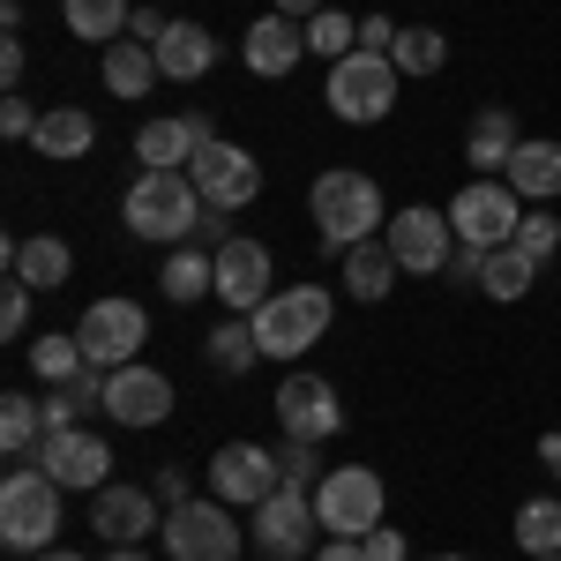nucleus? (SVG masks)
<instances>
[{"label": "nucleus", "instance_id": "34", "mask_svg": "<svg viewBox=\"0 0 561 561\" xmlns=\"http://www.w3.org/2000/svg\"><path fill=\"white\" fill-rule=\"evenodd\" d=\"M45 442V404H31V397H0V449L8 457H31Z\"/></svg>", "mask_w": 561, "mask_h": 561}, {"label": "nucleus", "instance_id": "31", "mask_svg": "<svg viewBox=\"0 0 561 561\" xmlns=\"http://www.w3.org/2000/svg\"><path fill=\"white\" fill-rule=\"evenodd\" d=\"M255 359H262V337H255V322H248V314H240V322H217V330H210V367L225 375V382H232V375H248Z\"/></svg>", "mask_w": 561, "mask_h": 561}, {"label": "nucleus", "instance_id": "22", "mask_svg": "<svg viewBox=\"0 0 561 561\" xmlns=\"http://www.w3.org/2000/svg\"><path fill=\"white\" fill-rule=\"evenodd\" d=\"M517 113L510 105H479L472 135H465V158H472L479 173H510V158H517Z\"/></svg>", "mask_w": 561, "mask_h": 561}, {"label": "nucleus", "instance_id": "15", "mask_svg": "<svg viewBox=\"0 0 561 561\" xmlns=\"http://www.w3.org/2000/svg\"><path fill=\"white\" fill-rule=\"evenodd\" d=\"M173 412V382L158 375V367H113L105 375V420H121V427H158Z\"/></svg>", "mask_w": 561, "mask_h": 561}, {"label": "nucleus", "instance_id": "29", "mask_svg": "<svg viewBox=\"0 0 561 561\" xmlns=\"http://www.w3.org/2000/svg\"><path fill=\"white\" fill-rule=\"evenodd\" d=\"M60 15H68V31H76L83 45H98V53H105V45H121V31H128L135 8H128V0H68Z\"/></svg>", "mask_w": 561, "mask_h": 561}, {"label": "nucleus", "instance_id": "19", "mask_svg": "<svg viewBox=\"0 0 561 561\" xmlns=\"http://www.w3.org/2000/svg\"><path fill=\"white\" fill-rule=\"evenodd\" d=\"M300 60H307V23L262 15L255 31H248V68H255V76H293Z\"/></svg>", "mask_w": 561, "mask_h": 561}, {"label": "nucleus", "instance_id": "14", "mask_svg": "<svg viewBox=\"0 0 561 561\" xmlns=\"http://www.w3.org/2000/svg\"><path fill=\"white\" fill-rule=\"evenodd\" d=\"M270 404H277L285 442H330V434H345V404H337V389L322 382V375H285V389Z\"/></svg>", "mask_w": 561, "mask_h": 561}, {"label": "nucleus", "instance_id": "48", "mask_svg": "<svg viewBox=\"0 0 561 561\" xmlns=\"http://www.w3.org/2000/svg\"><path fill=\"white\" fill-rule=\"evenodd\" d=\"M180 121H187V135H195V150H203V142H217V121L203 113V105H195V113H180Z\"/></svg>", "mask_w": 561, "mask_h": 561}, {"label": "nucleus", "instance_id": "28", "mask_svg": "<svg viewBox=\"0 0 561 561\" xmlns=\"http://www.w3.org/2000/svg\"><path fill=\"white\" fill-rule=\"evenodd\" d=\"M531 277H539V262L524 255L517 240H510V248H486V262H479V293H486V300H524Z\"/></svg>", "mask_w": 561, "mask_h": 561}, {"label": "nucleus", "instance_id": "33", "mask_svg": "<svg viewBox=\"0 0 561 561\" xmlns=\"http://www.w3.org/2000/svg\"><path fill=\"white\" fill-rule=\"evenodd\" d=\"M517 547L531 561L561 554V494H539V502H524V510H517Z\"/></svg>", "mask_w": 561, "mask_h": 561}, {"label": "nucleus", "instance_id": "46", "mask_svg": "<svg viewBox=\"0 0 561 561\" xmlns=\"http://www.w3.org/2000/svg\"><path fill=\"white\" fill-rule=\"evenodd\" d=\"M314 561H367V539H330V547H314Z\"/></svg>", "mask_w": 561, "mask_h": 561}, {"label": "nucleus", "instance_id": "5", "mask_svg": "<svg viewBox=\"0 0 561 561\" xmlns=\"http://www.w3.org/2000/svg\"><path fill=\"white\" fill-rule=\"evenodd\" d=\"M330 113L352 121V128H375L389 105H397V60L389 53H345V60H330Z\"/></svg>", "mask_w": 561, "mask_h": 561}, {"label": "nucleus", "instance_id": "12", "mask_svg": "<svg viewBox=\"0 0 561 561\" xmlns=\"http://www.w3.org/2000/svg\"><path fill=\"white\" fill-rule=\"evenodd\" d=\"M142 337H150V314H142L135 300H98L83 322H76L83 359H90V367H105V375H113V367H128L135 352H142Z\"/></svg>", "mask_w": 561, "mask_h": 561}, {"label": "nucleus", "instance_id": "43", "mask_svg": "<svg viewBox=\"0 0 561 561\" xmlns=\"http://www.w3.org/2000/svg\"><path fill=\"white\" fill-rule=\"evenodd\" d=\"M479 262H486V248H457V255L442 262V277L449 285H479Z\"/></svg>", "mask_w": 561, "mask_h": 561}, {"label": "nucleus", "instance_id": "51", "mask_svg": "<svg viewBox=\"0 0 561 561\" xmlns=\"http://www.w3.org/2000/svg\"><path fill=\"white\" fill-rule=\"evenodd\" d=\"M539 465H554V472H561V434H547V442H539Z\"/></svg>", "mask_w": 561, "mask_h": 561}, {"label": "nucleus", "instance_id": "50", "mask_svg": "<svg viewBox=\"0 0 561 561\" xmlns=\"http://www.w3.org/2000/svg\"><path fill=\"white\" fill-rule=\"evenodd\" d=\"M277 15H293V23H307V15H322V0H277Z\"/></svg>", "mask_w": 561, "mask_h": 561}, {"label": "nucleus", "instance_id": "26", "mask_svg": "<svg viewBox=\"0 0 561 561\" xmlns=\"http://www.w3.org/2000/svg\"><path fill=\"white\" fill-rule=\"evenodd\" d=\"M510 187L531 195V203H554L561 195V142H517V158H510Z\"/></svg>", "mask_w": 561, "mask_h": 561}, {"label": "nucleus", "instance_id": "38", "mask_svg": "<svg viewBox=\"0 0 561 561\" xmlns=\"http://www.w3.org/2000/svg\"><path fill=\"white\" fill-rule=\"evenodd\" d=\"M314 449H322V442H285V449H277V465H285V479H293V486H322V479H330Z\"/></svg>", "mask_w": 561, "mask_h": 561}, {"label": "nucleus", "instance_id": "1", "mask_svg": "<svg viewBox=\"0 0 561 561\" xmlns=\"http://www.w3.org/2000/svg\"><path fill=\"white\" fill-rule=\"evenodd\" d=\"M307 203H314V225H322V248H330V255H345V248H359V240H375V225H389L382 187H375L367 173H345V165L314 180Z\"/></svg>", "mask_w": 561, "mask_h": 561}, {"label": "nucleus", "instance_id": "18", "mask_svg": "<svg viewBox=\"0 0 561 561\" xmlns=\"http://www.w3.org/2000/svg\"><path fill=\"white\" fill-rule=\"evenodd\" d=\"M217 300L232 307V314H255V307L270 300V248L225 240V248H217Z\"/></svg>", "mask_w": 561, "mask_h": 561}, {"label": "nucleus", "instance_id": "13", "mask_svg": "<svg viewBox=\"0 0 561 561\" xmlns=\"http://www.w3.org/2000/svg\"><path fill=\"white\" fill-rule=\"evenodd\" d=\"M389 255H397V270H412V277H442V262L457 255L449 210H427V203L397 210L389 217Z\"/></svg>", "mask_w": 561, "mask_h": 561}, {"label": "nucleus", "instance_id": "45", "mask_svg": "<svg viewBox=\"0 0 561 561\" xmlns=\"http://www.w3.org/2000/svg\"><path fill=\"white\" fill-rule=\"evenodd\" d=\"M367 561H404V531L375 524V531H367Z\"/></svg>", "mask_w": 561, "mask_h": 561}, {"label": "nucleus", "instance_id": "36", "mask_svg": "<svg viewBox=\"0 0 561 561\" xmlns=\"http://www.w3.org/2000/svg\"><path fill=\"white\" fill-rule=\"evenodd\" d=\"M31 367H38L45 382H76L90 359H83V345H76V337H38V345H31Z\"/></svg>", "mask_w": 561, "mask_h": 561}, {"label": "nucleus", "instance_id": "47", "mask_svg": "<svg viewBox=\"0 0 561 561\" xmlns=\"http://www.w3.org/2000/svg\"><path fill=\"white\" fill-rule=\"evenodd\" d=\"M0 83H8V90L23 83V45H15V38L0 45Z\"/></svg>", "mask_w": 561, "mask_h": 561}, {"label": "nucleus", "instance_id": "42", "mask_svg": "<svg viewBox=\"0 0 561 561\" xmlns=\"http://www.w3.org/2000/svg\"><path fill=\"white\" fill-rule=\"evenodd\" d=\"M397 45V23L389 15H359V53H389Z\"/></svg>", "mask_w": 561, "mask_h": 561}, {"label": "nucleus", "instance_id": "27", "mask_svg": "<svg viewBox=\"0 0 561 561\" xmlns=\"http://www.w3.org/2000/svg\"><path fill=\"white\" fill-rule=\"evenodd\" d=\"M150 83H158V45H105V90L113 98H150Z\"/></svg>", "mask_w": 561, "mask_h": 561}, {"label": "nucleus", "instance_id": "17", "mask_svg": "<svg viewBox=\"0 0 561 561\" xmlns=\"http://www.w3.org/2000/svg\"><path fill=\"white\" fill-rule=\"evenodd\" d=\"M38 465L60 479V486H90V494H98L105 472H113V449H105L98 434L68 427V434H45V442H38Z\"/></svg>", "mask_w": 561, "mask_h": 561}, {"label": "nucleus", "instance_id": "32", "mask_svg": "<svg viewBox=\"0 0 561 561\" xmlns=\"http://www.w3.org/2000/svg\"><path fill=\"white\" fill-rule=\"evenodd\" d=\"M389 60H397V76H442L449 45H442V31H427V23H404L397 45H389Z\"/></svg>", "mask_w": 561, "mask_h": 561}, {"label": "nucleus", "instance_id": "24", "mask_svg": "<svg viewBox=\"0 0 561 561\" xmlns=\"http://www.w3.org/2000/svg\"><path fill=\"white\" fill-rule=\"evenodd\" d=\"M135 158H142V173H187L195 165V135H187V121H142L135 128Z\"/></svg>", "mask_w": 561, "mask_h": 561}, {"label": "nucleus", "instance_id": "9", "mask_svg": "<svg viewBox=\"0 0 561 561\" xmlns=\"http://www.w3.org/2000/svg\"><path fill=\"white\" fill-rule=\"evenodd\" d=\"M314 524H322V517H314V494L285 479V486L255 510V531H248V539H255L262 561H307V554H314Z\"/></svg>", "mask_w": 561, "mask_h": 561}, {"label": "nucleus", "instance_id": "10", "mask_svg": "<svg viewBox=\"0 0 561 561\" xmlns=\"http://www.w3.org/2000/svg\"><path fill=\"white\" fill-rule=\"evenodd\" d=\"M277 486H285V465H277V449H262V442H225L210 457V494L225 510H262Z\"/></svg>", "mask_w": 561, "mask_h": 561}, {"label": "nucleus", "instance_id": "7", "mask_svg": "<svg viewBox=\"0 0 561 561\" xmlns=\"http://www.w3.org/2000/svg\"><path fill=\"white\" fill-rule=\"evenodd\" d=\"M314 517L330 539H367L382 524V479L367 465H330V479L314 486Z\"/></svg>", "mask_w": 561, "mask_h": 561}, {"label": "nucleus", "instance_id": "8", "mask_svg": "<svg viewBox=\"0 0 561 561\" xmlns=\"http://www.w3.org/2000/svg\"><path fill=\"white\" fill-rule=\"evenodd\" d=\"M165 561H240V524L225 502H173L165 510Z\"/></svg>", "mask_w": 561, "mask_h": 561}, {"label": "nucleus", "instance_id": "40", "mask_svg": "<svg viewBox=\"0 0 561 561\" xmlns=\"http://www.w3.org/2000/svg\"><path fill=\"white\" fill-rule=\"evenodd\" d=\"M0 135H8V142H31V135H38V105L8 90V105H0Z\"/></svg>", "mask_w": 561, "mask_h": 561}, {"label": "nucleus", "instance_id": "3", "mask_svg": "<svg viewBox=\"0 0 561 561\" xmlns=\"http://www.w3.org/2000/svg\"><path fill=\"white\" fill-rule=\"evenodd\" d=\"M203 210H210V203L195 195V180H187V173H142L128 187V203H121L128 232H135V240H158V248H165V240L180 248V240L203 225Z\"/></svg>", "mask_w": 561, "mask_h": 561}, {"label": "nucleus", "instance_id": "49", "mask_svg": "<svg viewBox=\"0 0 561 561\" xmlns=\"http://www.w3.org/2000/svg\"><path fill=\"white\" fill-rule=\"evenodd\" d=\"M158 494H165V502H195V494H187V472H173V465L158 472Z\"/></svg>", "mask_w": 561, "mask_h": 561}, {"label": "nucleus", "instance_id": "30", "mask_svg": "<svg viewBox=\"0 0 561 561\" xmlns=\"http://www.w3.org/2000/svg\"><path fill=\"white\" fill-rule=\"evenodd\" d=\"M158 285H165V300H203V293H217V248H173Z\"/></svg>", "mask_w": 561, "mask_h": 561}, {"label": "nucleus", "instance_id": "4", "mask_svg": "<svg viewBox=\"0 0 561 561\" xmlns=\"http://www.w3.org/2000/svg\"><path fill=\"white\" fill-rule=\"evenodd\" d=\"M330 314H337V300H330L322 285H285V293H270L248 322H255V337H262V359H300V352L330 330Z\"/></svg>", "mask_w": 561, "mask_h": 561}, {"label": "nucleus", "instance_id": "39", "mask_svg": "<svg viewBox=\"0 0 561 561\" xmlns=\"http://www.w3.org/2000/svg\"><path fill=\"white\" fill-rule=\"evenodd\" d=\"M83 412H98V404H83L76 389L60 382V397H45V434H68V427H83Z\"/></svg>", "mask_w": 561, "mask_h": 561}, {"label": "nucleus", "instance_id": "44", "mask_svg": "<svg viewBox=\"0 0 561 561\" xmlns=\"http://www.w3.org/2000/svg\"><path fill=\"white\" fill-rule=\"evenodd\" d=\"M165 31H173V23H165L158 8H135V15H128V38H135V45H158Z\"/></svg>", "mask_w": 561, "mask_h": 561}, {"label": "nucleus", "instance_id": "16", "mask_svg": "<svg viewBox=\"0 0 561 561\" xmlns=\"http://www.w3.org/2000/svg\"><path fill=\"white\" fill-rule=\"evenodd\" d=\"M90 531H98L105 547H142L150 531H165V517H158V494H150V486H98Z\"/></svg>", "mask_w": 561, "mask_h": 561}, {"label": "nucleus", "instance_id": "37", "mask_svg": "<svg viewBox=\"0 0 561 561\" xmlns=\"http://www.w3.org/2000/svg\"><path fill=\"white\" fill-rule=\"evenodd\" d=\"M517 248H524V255H531V262H554V255H561V217L531 210V217H524V225H517Z\"/></svg>", "mask_w": 561, "mask_h": 561}, {"label": "nucleus", "instance_id": "11", "mask_svg": "<svg viewBox=\"0 0 561 561\" xmlns=\"http://www.w3.org/2000/svg\"><path fill=\"white\" fill-rule=\"evenodd\" d=\"M187 180H195V195H203L210 210H248V203L262 195V165L248 158V150H240V142H225V135L195 150Z\"/></svg>", "mask_w": 561, "mask_h": 561}, {"label": "nucleus", "instance_id": "23", "mask_svg": "<svg viewBox=\"0 0 561 561\" xmlns=\"http://www.w3.org/2000/svg\"><path fill=\"white\" fill-rule=\"evenodd\" d=\"M90 142H98V121H90L83 105H45L38 135H31V150H38V158H83Z\"/></svg>", "mask_w": 561, "mask_h": 561}, {"label": "nucleus", "instance_id": "54", "mask_svg": "<svg viewBox=\"0 0 561 561\" xmlns=\"http://www.w3.org/2000/svg\"><path fill=\"white\" fill-rule=\"evenodd\" d=\"M434 561H465V554H434Z\"/></svg>", "mask_w": 561, "mask_h": 561}, {"label": "nucleus", "instance_id": "55", "mask_svg": "<svg viewBox=\"0 0 561 561\" xmlns=\"http://www.w3.org/2000/svg\"><path fill=\"white\" fill-rule=\"evenodd\" d=\"M539 561H561V554H539Z\"/></svg>", "mask_w": 561, "mask_h": 561}, {"label": "nucleus", "instance_id": "52", "mask_svg": "<svg viewBox=\"0 0 561 561\" xmlns=\"http://www.w3.org/2000/svg\"><path fill=\"white\" fill-rule=\"evenodd\" d=\"M105 561H150V554H142V547H113Z\"/></svg>", "mask_w": 561, "mask_h": 561}, {"label": "nucleus", "instance_id": "35", "mask_svg": "<svg viewBox=\"0 0 561 561\" xmlns=\"http://www.w3.org/2000/svg\"><path fill=\"white\" fill-rule=\"evenodd\" d=\"M307 53H322V60H345V53H359V23H352L345 8L307 15Z\"/></svg>", "mask_w": 561, "mask_h": 561}, {"label": "nucleus", "instance_id": "20", "mask_svg": "<svg viewBox=\"0 0 561 561\" xmlns=\"http://www.w3.org/2000/svg\"><path fill=\"white\" fill-rule=\"evenodd\" d=\"M8 270H15V285H31V293H60L68 270H76V255H68V240L38 232V240H8Z\"/></svg>", "mask_w": 561, "mask_h": 561}, {"label": "nucleus", "instance_id": "2", "mask_svg": "<svg viewBox=\"0 0 561 561\" xmlns=\"http://www.w3.org/2000/svg\"><path fill=\"white\" fill-rule=\"evenodd\" d=\"M60 494L68 486L45 472V465H15V472L0 479V539L15 554H45L53 531H60Z\"/></svg>", "mask_w": 561, "mask_h": 561}, {"label": "nucleus", "instance_id": "21", "mask_svg": "<svg viewBox=\"0 0 561 561\" xmlns=\"http://www.w3.org/2000/svg\"><path fill=\"white\" fill-rule=\"evenodd\" d=\"M210 68H217V38L203 23H173V31L158 38V76H165V83H203Z\"/></svg>", "mask_w": 561, "mask_h": 561}, {"label": "nucleus", "instance_id": "56", "mask_svg": "<svg viewBox=\"0 0 561 561\" xmlns=\"http://www.w3.org/2000/svg\"><path fill=\"white\" fill-rule=\"evenodd\" d=\"M554 479H561V472H554Z\"/></svg>", "mask_w": 561, "mask_h": 561}, {"label": "nucleus", "instance_id": "6", "mask_svg": "<svg viewBox=\"0 0 561 561\" xmlns=\"http://www.w3.org/2000/svg\"><path fill=\"white\" fill-rule=\"evenodd\" d=\"M524 195L510 180H472V187H457V203H449V232H457V248H510L517 240V210Z\"/></svg>", "mask_w": 561, "mask_h": 561}, {"label": "nucleus", "instance_id": "25", "mask_svg": "<svg viewBox=\"0 0 561 561\" xmlns=\"http://www.w3.org/2000/svg\"><path fill=\"white\" fill-rule=\"evenodd\" d=\"M404 270H397V255H389V240L375 248V240H359V248H345V293L352 300H389V285H397Z\"/></svg>", "mask_w": 561, "mask_h": 561}, {"label": "nucleus", "instance_id": "41", "mask_svg": "<svg viewBox=\"0 0 561 561\" xmlns=\"http://www.w3.org/2000/svg\"><path fill=\"white\" fill-rule=\"evenodd\" d=\"M31 330V285H8L0 293V337H23Z\"/></svg>", "mask_w": 561, "mask_h": 561}, {"label": "nucleus", "instance_id": "53", "mask_svg": "<svg viewBox=\"0 0 561 561\" xmlns=\"http://www.w3.org/2000/svg\"><path fill=\"white\" fill-rule=\"evenodd\" d=\"M31 561H83V554H68V547H45V554H31Z\"/></svg>", "mask_w": 561, "mask_h": 561}]
</instances>
